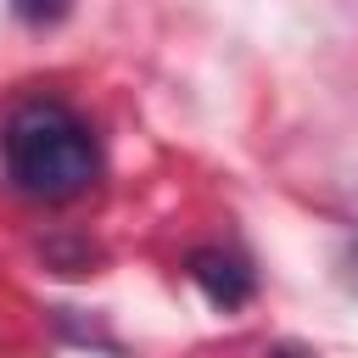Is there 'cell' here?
<instances>
[{"label":"cell","instance_id":"3957f363","mask_svg":"<svg viewBox=\"0 0 358 358\" xmlns=\"http://www.w3.org/2000/svg\"><path fill=\"white\" fill-rule=\"evenodd\" d=\"M11 11H17L22 22H56V17L67 11V0H11Z\"/></svg>","mask_w":358,"mask_h":358},{"label":"cell","instance_id":"7a4b0ae2","mask_svg":"<svg viewBox=\"0 0 358 358\" xmlns=\"http://www.w3.org/2000/svg\"><path fill=\"white\" fill-rule=\"evenodd\" d=\"M185 274L196 280V291L213 302V308H241L246 296H252V285H257V274H252V263L241 257V252H229V246H196L190 257H185Z\"/></svg>","mask_w":358,"mask_h":358},{"label":"cell","instance_id":"277c9868","mask_svg":"<svg viewBox=\"0 0 358 358\" xmlns=\"http://www.w3.org/2000/svg\"><path fill=\"white\" fill-rule=\"evenodd\" d=\"M347 263H352V280H358V241L347 246Z\"/></svg>","mask_w":358,"mask_h":358},{"label":"cell","instance_id":"6da1fadb","mask_svg":"<svg viewBox=\"0 0 358 358\" xmlns=\"http://www.w3.org/2000/svg\"><path fill=\"white\" fill-rule=\"evenodd\" d=\"M0 162L17 196L62 207L73 196H84L101 173V145L90 134V123L56 101V95H28L22 106H11V117L0 123Z\"/></svg>","mask_w":358,"mask_h":358}]
</instances>
